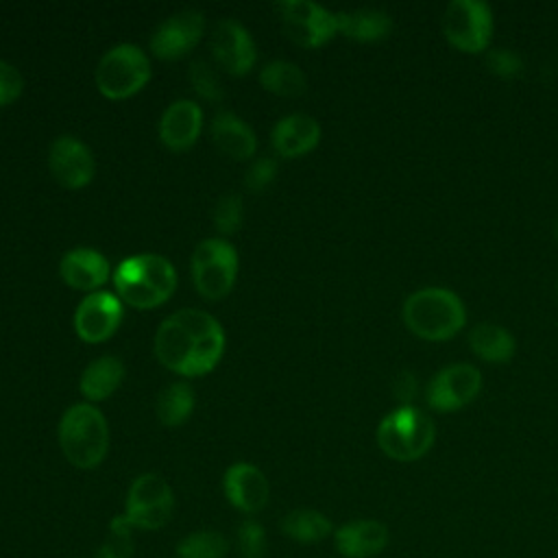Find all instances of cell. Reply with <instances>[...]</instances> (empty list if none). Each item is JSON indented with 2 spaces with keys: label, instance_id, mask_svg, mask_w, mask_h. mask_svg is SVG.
<instances>
[{
  "label": "cell",
  "instance_id": "30bf717a",
  "mask_svg": "<svg viewBox=\"0 0 558 558\" xmlns=\"http://www.w3.org/2000/svg\"><path fill=\"white\" fill-rule=\"evenodd\" d=\"M283 31L303 48H318L338 33L336 13L310 0H283L277 4Z\"/></svg>",
  "mask_w": 558,
  "mask_h": 558
},
{
  "label": "cell",
  "instance_id": "7c38bea8",
  "mask_svg": "<svg viewBox=\"0 0 558 558\" xmlns=\"http://www.w3.org/2000/svg\"><path fill=\"white\" fill-rule=\"evenodd\" d=\"M48 166L54 181L68 190L85 187L96 172L92 150L72 135H61L52 142L48 153Z\"/></svg>",
  "mask_w": 558,
  "mask_h": 558
},
{
  "label": "cell",
  "instance_id": "4316f807",
  "mask_svg": "<svg viewBox=\"0 0 558 558\" xmlns=\"http://www.w3.org/2000/svg\"><path fill=\"white\" fill-rule=\"evenodd\" d=\"M192 410H194V390L183 381L170 384L166 390H161L157 399V418L161 421V425H168V427H177L185 423Z\"/></svg>",
  "mask_w": 558,
  "mask_h": 558
},
{
  "label": "cell",
  "instance_id": "7a4b0ae2",
  "mask_svg": "<svg viewBox=\"0 0 558 558\" xmlns=\"http://www.w3.org/2000/svg\"><path fill=\"white\" fill-rule=\"evenodd\" d=\"M113 283L122 301L140 310H148L172 296L177 288V272L166 257L155 253H140L118 264Z\"/></svg>",
  "mask_w": 558,
  "mask_h": 558
},
{
  "label": "cell",
  "instance_id": "44dd1931",
  "mask_svg": "<svg viewBox=\"0 0 558 558\" xmlns=\"http://www.w3.org/2000/svg\"><path fill=\"white\" fill-rule=\"evenodd\" d=\"M211 140L225 155L233 159H248L257 148L253 129L242 118L229 111H222L214 118Z\"/></svg>",
  "mask_w": 558,
  "mask_h": 558
},
{
  "label": "cell",
  "instance_id": "cb8c5ba5",
  "mask_svg": "<svg viewBox=\"0 0 558 558\" xmlns=\"http://www.w3.org/2000/svg\"><path fill=\"white\" fill-rule=\"evenodd\" d=\"M469 344L473 353L493 364H504L514 355L512 333L495 323H480L469 331Z\"/></svg>",
  "mask_w": 558,
  "mask_h": 558
},
{
  "label": "cell",
  "instance_id": "e0dca14e",
  "mask_svg": "<svg viewBox=\"0 0 558 558\" xmlns=\"http://www.w3.org/2000/svg\"><path fill=\"white\" fill-rule=\"evenodd\" d=\"M333 545L344 558H373L388 545V527L375 519H357L333 532Z\"/></svg>",
  "mask_w": 558,
  "mask_h": 558
},
{
  "label": "cell",
  "instance_id": "8992f818",
  "mask_svg": "<svg viewBox=\"0 0 558 558\" xmlns=\"http://www.w3.org/2000/svg\"><path fill=\"white\" fill-rule=\"evenodd\" d=\"M148 78V57L135 44H120L107 50L96 68V85L100 94L111 100H122L137 94Z\"/></svg>",
  "mask_w": 558,
  "mask_h": 558
},
{
  "label": "cell",
  "instance_id": "5b68a950",
  "mask_svg": "<svg viewBox=\"0 0 558 558\" xmlns=\"http://www.w3.org/2000/svg\"><path fill=\"white\" fill-rule=\"evenodd\" d=\"M436 438L434 421L414 405H401L386 414L377 425L379 449L399 462L418 460L429 451Z\"/></svg>",
  "mask_w": 558,
  "mask_h": 558
},
{
  "label": "cell",
  "instance_id": "1f68e13d",
  "mask_svg": "<svg viewBox=\"0 0 558 558\" xmlns=\"http://www.w3.org/2000/svg\"><path fill=\"white\" fill-rule=\"evenodd\" d=\"M214 225L220 233H235L242 225V198L225 194L214 209Z\"/></svg>",
  "mask_w": 558,
  "mask_h": 558
},
{
  "label": "cell",
  "instance_id": "f546056e",
  "mask_svg": "<svg viewBox=\"0 0 558 558\" xmlns=\"http://www.w3.org/2000/svg\"><path fill=\"white\" fill-rule=\"evenodd\" d=\"M190 83L194 87V92L198 96H203L205 100H211V102H218L222 100L225 92H222V83L220 78L216 76L214 68L207 63V61H194L190 65Z\"/></svg>",
  "mask_w": 558,
  "mask_h": 558
},
{
  "label": "cell",
  "instance_id": "603a6c76",
  "mask_svg": "<svg viewBox=\"0 0 558 558\" xmlns=\"http://www.w3.org/2000/svg\"><path fill=\"white\" fill-rule=\"evenodd\" d=\"M124 364L116 355H102L94 360L81 375V392L89 401H102L122 384Z\"/></svg>",
  "mask_w": 558,
  "mask_h": 558
},
{
  "label": "cell",
  "instance_id": "8fae6325",
  "mask_svg": "<svg viewBox=\"0 0 558 558\" xmlns=\"http://www.w3.org/2000/svg\"><path fill=\"white\" fill-rule=\"evenodd\" d=\"M482 388V373L466 364H449L440 368L425 388V401L436 412H453L471 403Z\"/></svg>",
  "mask_w": 558,
  "mask_h": 558
},
{
  "label": "cell",
  "instance_id": "5bb4252c",
  "mask_svg": "<svg viewBox=\"0 0 558 558\" xmlns=\"http://www.w3.org/2000/svg\"><path fill=\"white\" fill-rule=\"evenodd\" d=\"M203 28L205 20L201 11L185 9L181 13H174L172 17L161 22L159 28L153 33L150 50L159 59H179L198 44Z\"/></svg>",
  "mask_w": 558,
  "mask_h": 558
},
{
  "label": "cell",
  "instance_id": "ba28073f",
  "mask_svg": "<svg viewBox=\"0 0 558 558\" xmlns=\"http://www.w3.org/2000/svg\"><path fill=\"white\" fill-rule=\"evenodd\" d=\"M238 275V253L222 238L203 240L192 255V279L205 299H222Z\"/></svg>",
  "mask_w": 558,
  "mask_h": 558
},
{
  "label": "cell",
  "instance_id": "4dcf8cb0",
  "mask_svg": "<svg viewBox=\"0 0 558 558\" xmlns=\"http://www.w3.org/2000/svg\"><path fill=\"white\" fill-rule=\"evenodd\" d=\"M266 532L264 527L253 521V519H244L238 525V551L240 558H264L266 556Z\"/></svg>",
  "mask_w": 558,
  "mask_h": 558
},
{
  "label": "cell",
  "instance_id": "83f0119b",
  "mask_svg": "<svg viewBox=\"0 0 558 558\" xmlns=\"http://www.w3.org/2000/svg\"><path fill=\"white\" fill-rule=\"evenodd\" d=\"M229 551V541L216 530H196L179 541V558H225Z\"/></svg>",
  "mask_w": 558,
  "mask_h": 558
},
{
  "label": "cell",
  "instance_id": "52a82bcc",
  "mask_svg": "<svg viewBox=\"0 0 558 558\" xmlns=\"http://www.w3.org/2000/svg\"><path fill=\"white\" fill-rule=\"evenodd\" d=\"M174 510V495L170 484L157 473H144L133 480L122 517L133 530H159Z\"/></svg>",
  "mask_w": 558,
  "mask_h": 558
},
{
  "label": "cell",
  "instance_id": "e575fe53",
  "mask_svg": "<svg viewBox=\"0 0 558 558\" xmlns=\"http://www.w3.org/2000/svg\"><path fill=\"white\" fill-rule=\"evenodd\" d=\"M22 89H24V78L17 72V68H13L7 61H0V107L17 100Z\"/></svg>",
  "mask_w": 558,
  "mask_h": 558
},
{
  "label": "cell",
  "instance_id": "f1b7e54d",
  "mask_svg": "<svg viewBox=\"0 0 558 558\" xmlns=\"http://www.w3.org/2000/svg\"><path fill=\"white\" fill-rule=\"evenodd\" d=\"M94 558H133V527L122 514L109 523V534L96 549Z\"/></svg>",
  "mask_w": 558,
  "mask_h": 558
},
{
  "label": "cell",
  "instance_id": "7402d4cb",
  "mask_svg": "<svg viewBox=\"0 0 558 558\" xmlns=\"http://www.w3.org/2000/svg\"><path fill=\"white\" fill-rule=\"evenodd\" d=\"M338 31L355 41H379L390 35L392 20L388 13L377 9H357L336 13Z\"/></svg>",
  "mask_w": 558,
  "mask_h": 558
},
{
  "label": "cell",
  "instance_id": "484cf974",
  "mask_svg": "<svg viewBox=\"0 0 558 558\" xmlns=\"http://www.w3.org/2000/svg\"><path fill=\"white\" fill-rule=\"evenodd\" d=\"M259 81L268 92L288 96V98H296V96L305 94V89H307V78H305L303 70L290 61L266 63L259 74Z\"/></svg>",
  "mask_w": 558,
  "mask_h": 558
},
{
  "label": "cell",
  "instance_id": "d6a6232c",
  "mask_svg": "<svg viewBox=\"0 0 558 558\" xmlns=\"http://www.w3.org/2000/svg\"><path fill=\"white\" fill-rule=\"evenodd\" d=\"M486 68H488L490 74L510 81V78H517L523 72V59L512 50L497 48V50H488Z\"/></svg>",
  "mask_w": 558,
  "mask_h": 558
},
{
  "label": "cell",
  "instance_id": "9a60e30c",
  "mask_svg": "<svg viewBox=\"0 0 558 558\" xmlns=\"http://www.w3.org/2000/svg\"><path fill=\"white\" fill-rule=\"evenodd\" d=\"M222 488L229 504L244 514L259 512L270 497V486L266 475L255 464H248V462L231 464L225 473Z\"/></svg>",
  "mask_w": 558,
  "mask_h": 558
},
{
  "label": "cell",
  "instance_id": "ac0fdd59",
  "mask_svg": "<svg viewBox=\"0 0 558 558\" xmlns=\"http://www.w3.org/2000/svg\"><path fill=\"white\" fill-rule=\"evenodd\" d=\"M203 126V111L194 100H174L161 116L159 137L170 150L190 148Z\"/></svg>",
  "mask_w": 558,
  "mask_h": 558
},
{
  "label": "cell",
  "instance_id": "3957f363",
  "mask_svg": "<svg viewBox=\"0 0 558 558\" xmlns=\"http://www.w3.org/2000/svg\"><path fill=\"white\" fill-rule=\"evenodd\" d=\"M401 316L414 336L436 342L456 336L466 323L460 296L445 288H423L412 292L403 301Z\"/></svg>",
  "mask_w": 558,
  "mask_h": 558
},
{
  "label": "cell",
  "instance_id": "8d00e7d4",
  "mask_svg": "<svg viewBox=\"0 0 558 558\" xmlns=\"http://www.w3.org/2000/svg\"><path fill=\"white\" fill-rule=\"evenodd\" d=\"M554 233H556V238H558V220H556V225H554Z\"/></svg>",
  "mask_w": 558,
  "mask_h": 558
},
{
  "label": "cell",
  "instance_id": "2e32d148",
  "mask_svg": "<svg viewBox=\"0 0 558 558\" xmlns=\"http://www.w3.org/2000/svg\"><path fill=\"white\" fill-rule=\"evenodd\" d=\"M211 50L218 63L231 74H246L255 63V44L248 31L235 20H222L211 37Z\"/></svg>",
  "mask_w": 558,
  "mask_h": 558
},
{
  "label": "cell",
  "instance_id": "d4e9b609",
  "mask_svg": "<svg viewBox=\"0 0 558 558\" xmlns=\"http://www.w3.org/2000/svg\"><path fill=\"white\" fill-rule=\"evenodd\" d=\"M281 532L296 543H318L327 538L333 532V527L323 512L299 508L281 519Z\"/></svg>",
  "mask_w": 558,
  "mask_h": 558
},
{
  "label": "cell",
  "instance_id": "277c9868",
  "mask_svg": "<svg viewBox=\"0 0 558 558\" xmlns=\"http://www.w3.org/2000/svg\"><path fill=\"white\" fill-rule=\"evenodd\" d=\"M59 447L72 466H98L109 449V427L102 412L92 403L68 408L59 423Z\"/></svg>",
  "mask_w": 558,
  "mask_h": 558
},
{
  "label": "cell",
  "instance_id": "d6986e66",
  "mask_svg": "<svg viewBox=\"0 0 558 558\" xmlns=\"http://www.w3.org/2000/svg\"><path fill=\"white\" fill-rule=\"evenodd\" d=\"M61 279L76 290H96L109 279V262L94 248L68 251L59 264Z\"/></svg>",
  "mask_w": 558,
  "mask_h": 558
},
{
  "label": "cell",
  "instance_id": "836d02e7",
  "mask_svg": "<svg viewBox=\"0 0 558 558\" xmlns=\"http://www.w3.org/2000/svg\"><path fill=\"white\" fill-rule=\"evenodd\" d=\"M275 174H277V161L270 157H262V159L253 161V166L248 168V172L244 177V185L251 192H262L266 185L272 183Z\"/></svg>",
  "mask_w": 558,
  "mask_h": 558
},
{
  "label": "cell",
  "instance_id": "4fadbf2b",
  "mask_svg": "<svg viewBox=\"0 0 558 558\" xmlns=\"http://www.w3.org/2000/svg\"><path fill=\"white\" fill-rule=\"evenodd\" d=\"M122 320V303L111 292L87 294L74 312V329L85 342L111 338Z\"/></svg>",
  "mask_w": 558,
  "mask_h": 558
},
{
  "label": "cell",
  "instance_id": "ffe728a7",
  "mask_svg": "<svg viewBox=\"0 0 558 558\" xmlns=\"http://www.w3.org/2000/svg\"><path fill=\"white\" fill-rule=\"evenodd\" d=\"M320 140V126L312 116L292 113L281 118L272 129V146L281 157H301Z\"/></svg>",
  "mask_w": 558,
  "mask_h": 558
},
{
  "label": "cell",
  "instance_id": "9c48e42d",
  "mask_svg": "<svg viewBox=\"0 0 558 558\" xmlns=\"http://www.w3.org/2000/svg\"><path fill=\"white\" fill-rule=\"evenodd\" d=\"M442 33L447 41L462 52L486 50L493 35V15L488 4L480 0H453L442 15Z\"/></svg>",
  "mask_w": 558,
  "mask_h": 558
},
{
  "label": "cell",
  "instance_id": "74e56055",
  "mask_svg": "<svg viewBox=\"0 0 558 558\" xmlns=\"http://www.w3.org/2000/svg\"><path fill=\"white\" fill-rule=\"evenodd\" d=\"M556 296H558V279H556Z\"/></svg>",
  "mask_w": 558,
  "mask_h": 558
},
{
  "label": "cell",
  "instance_id": "d590c367",
  "mask_svg": "<svg viewBox=\"0 0 558 558\" xmlns=\"http://www.w3.org/2000/svg\"><path fill=\"white\" fill-rule=\"evenodd\" d=\"M418 395V379L416 375L410 371V368H403L395 375L392 379V397L403 403V405H410Z\"/></svg>",
  "mask_w": 558,
  "mask_h": 558
},
{
  "label": "cell",
  "instance_id": "6da1fadb",
  "mask_svg": "<svg viewBox=\"0 0 558 558\" xmlns=\"http://www.w3.org/2000/svg\"><path fill=\"white\" fill-rule=\"evenodd\" d=\"M225 351L220 323L201 310L187 307L168 316L155 333V353L170 371L198 377L209 373Z\"/></svg>",
  "mask_w": 558,
  "mask_h": 558
}]
</instances>
